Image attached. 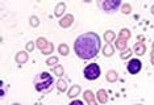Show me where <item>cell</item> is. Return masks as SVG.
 Returning a JSON list of instances; mask_svg holds the SVG:
<instances>
[{"mask_svg": "<svg viewBox=\"0 0 154 105\" xmlns=\"http://www.w3.org/2000/svg\"><path fill=\"white\" fill-rule=\"evenodd\" d=\"M29 24H30V26L37 28L38 25H40V19H38L37 16H32V17L29 19Z\"/></svg>", "mask_w": 154, "mask_h": 105, "instance_id": "cell-23", "label": "cell"}, {"mask_svg": "<svg viewBox=\"0 0 154 105\" xmlns=\"http://www.w3.org/2000/svg\"><path fill=\"white\" fill-rule=\"evenodd\" d=\"M150 59H152V64L154 66V50L152 51V58H150Z\"/></svg>", "mask_w": 154, "mask_h": 105, "instance_id": "cell-29", "label": "cell"}, {"mask_svg": "<svg viewBox=\"0 0 154 105\" xmlns=\"http://www.w3.org/2000/svg\"><path fill=\"white\" fill-rule=\"evenodd\" d=\"M133 50H134V52L138 55V57H141V55H143L146 52V46L143 42H137V44H134Z\"/></svg>", "mask_w": 154, "mask_h": 105, "instance_id": "cell-8", "label": "cell"}, {"mask_svg": "<svg viewBox=\"0 0 154 105\" xmlns=\"http://www.w3.org/2000/svg\"><path fill=\"white\" fill-rule=\"evenodd\" d=\"M116 47H117L120 51L125 50V49H127V40H122V38H117V40H116Z\"/></svg>", "mask_w": 154, "mask_h": 105, "instance_id": "cell-18", "label": "cell"}, {"mask_svg": "<svg viewBox=\"0 0 154 105\" xmlns=\"http://www.w3.org/2000/svg\"><path fill=\"white\" fill-rule=\"evenodd\" d=\"M26 50H28V52H30V51H33V49H34V45H33V42H28L26 44Z\"/></svg>", "mask_w": 154, "mask_h": 105, "instance_id": "cell-27", "label": "cell"}, {"mask_svg": "<svg viewBox=\"0 0 154 105\" xmlns=\"http://www.w3.org/2000/svg\"><path fill=\"white\" fill-rule=\"evenodd\" d=\"M58 51H59V54L62 55V57H66V55L70 52V50H69V46L66 44H61L58 46Z\"/></svg>", "mask_w": 154, "mask_h": 105, "instance_id": "cell-17", "label": "cell"}, {"mask_svg": "<svg viewBox=\"0 0 154 105\" xmlns=\"http://www.w3.org/2000/svg\"><path fill=\"white\" fill-rule=\"evenodd\" d=\"M152 15H154V4L152 5Z\"/></svg>", "mask_w": 154, "mask_h": 105, "instance_id": "cell-30", "label": "cell"}, {"mask_svg": "<svg viewBox=\"0 0 154 105\" xmlns=\"http://www.w3.org/2000/svg\"><path fill=\"white\" fill-rule=\"evenodd\" d=\"M69 105H85V104H83V101H80V100H74V101H71Z\"/></svg>", "mask_w": 154, "mask_h": 105, "instance_id": "cell-28", "label": "cell"}, {"mask_svg": "<svg viewBox=\"0 0 154 105\" xmlns=\"http://www.w3.org/2000/svg\"><path fill=\"white\" fill-rule=\"evenodd\" d=\"M142 68V63L140 59H131L127 64V70L131 75H137Z\"/></svg>", "mask_w": 154, "mask_h": 105, "instance_id": "cell-5", "label": "cell"}, {"mask_svg": "<svg viewBox=\"0 0 154 105\" xmlns=\"http://www.w3.org/2000/svg\"><path fill=\"white\" fill-rule=\"evenodd\" d=\"M106 78H107V80H108V82H109V83H115V82H116V80H117L119 76H117V72L115 71V70H109V71L107 72Z\"/></svg>", "mask_w": 154, "mask_h": 105, "instance_id": "cell-15", "label": "cell"}, {"mask_svg": "<svg viewBox=\"0 0 154 105\" xmlns=\"http://www.w3.org/2000/svg\"><path fill=\"white\" fill-rule=\"evenodd\" d=\"M15 61L19 63V64H24V63H26L28 62V52L19 51L16 54V57H15Z\"/></svg>", "mask_w": 154, "mask_h": 105, "instance_id": "cell-9", "label": "cell"}, {"mask_svg": "<svg viewBox=\"0 0 154 105\" xmlns=\"http://www.w3.org/2000/svg\"><path fill=\"white\" fill-rule=\"evenodd\" d=\"M132 55V50L131 49H125L124 51H121V54H120V58L121 59H128L129 57Z\"/></svg>", "mask_w": 154, "mask_h": 105, "instance_id": "cell-25", "label": "cell"}, {"mask_svg": "<svg viewBox=\"0 0 154 105\" xmlns=\"http://www.w3.org/2000/svg\"><path fill=\"white\" fill-rule=\"evenodd\" d=\"M78 94H80V86H72L67 92V96L70 99H74V97H76Z\"/></svg>", "mask_w": 154, "mask_h": 105, "instance_id": "cell-12", "label": "cell"}, {"mask_svg": "<svg viewBox=\"0 0 154 105\" xmlns=\"http://www.w3.org/2000/svg\"><path fill=\"white\" fill-rule=\"evenodd\" d=\"M137 105H141V104H137Z\"/></svg>", "mask_w": 154, "mask_h": 105, "instance_id": "cell-33", "label": "cell"}, {"mask_svg": "<svg viewBox=\"0 0 154 105\" xmlns=\"http://www.w3.org/2000/svg\"><path fill=\"white\" fill-rule=\"evenodd\" d=\"M121 12L124 13V15H129V13L132 12V5L131 4H122L121 5Z\"/></svg>", "mask_w": 154, "mask_h": 105, "instance_id": "cell-24", "label": "cell"}, {"mask_svg": "<svg viewBox=\"0 0 154 105\" xmlns=\"http://www.w3.org/2000/svg\"><path fill=\"white\" fill-rule=\"evenodd\" d=\"M45 63H46L48 66H54L55 63H58V58L57 57H50V58L46 59V62Z\"/></svg>", "mask_w": 154, "mask_h": 105, "instance_id": "cell-26", "label": "cell"}, {"mask_svg": "<svg viewBox=\"0 0 154 105\" xmlns=\"http://www.w3.org/2000/svg\"><path fill=\"white\" fill-rule=\"evenodd\" d=\"M72 22H74V16L72 15H66L63 19L59 20V26L61 28H70L72 25Z\"/></svg>", "mask_w": 154, "mask_h": 105, "instance_id": "cell-6", "label": "cell"}, {"mask_svg": "<svg viewBox=\"0 0 154 105\" xmlns=\"http://www.w3.org/2000/svg\"><path fill=\"white\" fill-rule=\"evenodd\" d=\"M153 50H154V42H153Z\"/></svg>", "mask_w": 154, "mask_h": 105, "instance_id": "cell-32", "label": "cell"}, {"mask_svg": "<svg viewBox=\"0 0 154 105\" xmlns=\"http://www.w3.org/2000/svg\"><path fill=\"white\" fill-rule=\"evenodd\" d=\"M12 105H21V104H19V103H15V104H12Z\"/></svg>", "mask_w": 154, "mask_h": 105, "instance_id": "cell-31", "label": "cell"}, {"mask_svg": "<svg viewBox=\"0 0 154 105\" xmlns=\"http://www.w3.org/2000/svg\"><path fill=\"white\" fill-rule=\"evenodd\" d=\"M113 54H115V47L112 46L111 44H107L106 46L103 47V55H104V57H108V58H109V57H112Z\"/></svg>", "mask_w": 154, "mask_h": 105, "instance_id": "cell-11", "label": "cell"}, {"mask_svg": "<svg viewBox=\"0 0 154 105\" xmlns=\"http://www.w3.org/2000/svg\"><path fill=\"white\" fill-rule=\"evenodd\" d=\"M83 97H85V100L87 101V104H88V105H97L96 100H95V94H94L92 91H90V89L85 91Z\"/></svg>", "mask_w": 154, "mask_h": 105, "instance_id": "cell-7", "label": "cell"}, {"mask_svg": "<svg viewBox=\"0 0 154 105\" xmlns=\"http://www.w3.org/2000/svg\"><path fill=\"white\" fill-rule=\"evenodd\" d=\"M100 66L97 63H90L88 66H86L83 70V76L87 80H96L100 76Z\"/></svg>", "mask_w": 154, "mask_h": 105, "instance_id": "cell-4", "label": "cell"}, {"mask_svg": "<svg viewBox=\"0 0 154 105\" xmlns=\"http://www.w3.org/2000/svg\"><path fill=\"white\" fill-rule=\"evenodd\" d=\"M65 10H66V4L65 3H59V4L55 7V10H54V15L59 17V16H62L65 13Z\"/></svg>", "mask_w": 154, "mask_h": 105, "instance_id": "cell-16", "label": "cell"}, {"mask_svg": "<svg viewBox=\"0 0 154 105\" xmlns=\"http://www.w3.org/2000/svg\"><path fill=\"white\" fill-rule=\"evenodd\" d=\"M103 38L107 44H111V42H113V40L116 38V34H115V32H112V30H107L106 33H104Z\"/></svg>", "mask_w": 154, "mask_h": 105, "instance_id": "cell-13", "label": "cell"}, {"mask_svg": "<svg viewBox=\"0 0 154 105\" xmlns=\"http://www.w3.org/2000/svg\"><path fill=\"white\" fill-rule=\"evenodd\" d=\"M129 37H131V32H129V29H121V30H120L119 38H122V40H128Z\"/></svg>", "mask_w": 154, "mask_h": 105, "instance_id": "cell-21", "label": "cell"}, {"mask_svg": "<svg viewBox=\"0 0 154 105\" xmlns=\"http://www.w3.org/2000/svg\"><path fill=\"white\" fill-rule=\"evenodd\" d=\"M63 72H65V70H63V67H62V66H55V67L53 68V74H55V75L57 76H59V78H61L62 75H63Z\"/></svg>", "mask_w": 154, "mask_h": 105, "instance_id": "cell-22", "label": "cell"}, {"mask_svg": "<svg viewBox=\"0 0 154 105\" xmlns=\"http://www.w3.org/2000/svg\"><path fill=\"white\" fill-rule=\"evenodd\" d=\"M34 89L37 92H50L54 87V79L49 72H41L40 75H36L33 79Z\"/></svg>", "mask_w": 154, "mask_h": 105, "instance_id": "cell-2", "label": "cell"}, {"mask_svg": "<svg viewBox=\"0 0 154 105\" xmlns=\"http://www.w3.org/2000/svg\"><path fill=\"white\" fill-rule=\"evenodd\" d=\"M97 5L103 9L104 13L113 15L121 7V2H119V0H103V2H97Z\"/></svg>", "mask_w": 154, "mask_h": 105, "instance_id": "cell-3", "label": "cell"}, {"mask_svg": "<svg viewBox=\"0 0 154 105\" xmlns=\"http://www.w3.org/2000/svg\"><path fill=\"white\" fill-rule=\"evenodd\" d=\"M101 47L100 37L94 32L83 33L74 42V51L76 57L80 59H92L97 55Z\"/></svg>", "mask_w": 154, "mask_h": 105, "instance_id": "cell-1", "label": "cell"}, {"mask_svg": "<svg viewBox=\"0 0 154 105\" xmlns=\"http://www.w3.org/2000/svg\"><path fill=\"white\" fill-rule=\"evenodd\" d=\"M96 99L99 103L101 104H106L108 101V94H107V91L106 89H99L96 93Z\"/></svg>", "mask_w": 154, "mask_h": 105, "instance_id": "cell-10", "label": "cell"}, {"mask_svg": "<svg viewBox=\"0 0 154 105\" xmlns=\"http://www.w3.org/2000/svg\"><path fill=\"white\" fill-rule=\"evenodd\" d=\"M57 88H58L59 92H65V91L67 89V84H66V82L63 79H59L57 82Z\"/></svg>", "mask_w": 154, "mask_h": 105, "instance_id": "cell-19", "label": "cell"}, {"mask_svg": "<svg viewBox=\"0 0 154 105\" xmlns=\"http://www.w3.org/2000/svg\"><path fill=\"white\" fill-rule=\"evenodd\" d=\"M48 44H49V41L46 40V38H44V37H40V38H37V41H36V45H37V47L40 49L41 51H42L44 49L48 46Z\"/></svg>", "mask_w": 154, "mask_h": 105, "instance_id": "cell-14", "label": "cell"}, {"mask_svg": "<svg viewBox=\"0 0 154 105\" xmlns=\"http://www.w3.org/2000/svg\"><path fill=\"white\" fill-rule=\"evenodd\" d=\"M53 50H54V46H53V44H51V42H49V44H48V46L45 47V49H44V50L41 51V52H42L44 55H50L51 52H53Z\"/></svg>", "mask_w": 154, "mask_h": 105, "instance_id": "cell-20", "label": "cell"}]
</instances>
